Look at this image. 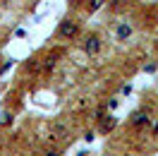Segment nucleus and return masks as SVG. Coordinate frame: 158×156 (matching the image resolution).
Masks as SVG:
<instances>
[{
    "label": "nucleus",
    "instance_id": "1",
    "mask_svg": "<svg viewBox=\"0 0 158 156\" xmlns=\"http://www.w3.org/2000/svg\"><path fill=\"white\" fill-rule=\"evenodd\" d=\"M77 36H79V22H74L72 17H65L58 27V39L72 41V39H77Z\"/></svg>",
    "mask_w": 158,
    "mask_h": 156
},
{
    "label": "nucleus",
    "instance_id": "13",
    "mask_svg": "<svg viewBox=\"0 0 158 156\" xmlns=\"http://www.w3.org/2000/svg\"><path fill=\"white\" fill-rule=\"evenodd\" d=\"M151 132H153V137H158V118H156V125H153V130H151Z\"/></svg>",
    "mask_w": 158,
    "mask_h": 156
},
{
    "label": "nucleus",
    "instance_id": "10",
    "mask_svg": "<svg viewBox=\"0 0 158 156\" xmlns=\"http://www.w3.org/2000/svg\"><path fill=\"white\" fill-rule=\"evenodd\" d=\"M103 115H106V106H98L96 110H94V120H101Z\"/></svg>",
    "mask_w": 158,
    "mask_h": 156
},
{
    "label": "nucleus",
    "instance_id": "9",
    "mask_svg": "<svg viewBox=\"0 0 158 156\" xmlns=\"http://www.w3.org/2000/svg\"><path fill=\"white\" fill-rule=\"evenodd\" d=\"M103 2H106V0H91V2H89V15L98 12L101 7H103Z\"/></svg>",
    "mask_w": 158,
    "mask_h": 156
},
{
    "label": "nucleus",
    "instance_id": "4",
    "mask_svg": "<svg viewBox=\"0 0 158 156\" xmlns=\"http://www.w3.org/2000/svg\"><path fill=\"white\" fill-rule=\"evenodd\" d=\"M148 123H151V118H148V113L141 108V110H134L132 113V118H129V125L132 127H146Z\"/></svg>",
    "mask_w": 158,
    "mask_h": 156
},
{
    "label": "nucleus",
    "instance_id": "5",
    "mask_svg": "<svg viewBox=\"0 0 158 156\" xmlns=\"http://www.w3.org/2000/svg\"><path fill=\"white\" fill-rule=\"evenodd\" d=\"M115 125H118V120H115L113 115H103L98 120V130L103 132V135H108L110 130H115Z\"/></svg>",
    "mask_w": 158,
    "mask_h": 156
},
{
    "label": "nucleus",
    "instance_id": "12",
    "mask_svg": "<svg viewBox=\"0 0 158 156\" xmlns=\"http://www.w3.org/2000/svg\"><path fill=\"white\" fill-rule=\"evenodd\" d=\"M94 135H96V132H91V130H89V132L84 135V139H86V142H94Z\"/></svg>",
    "mask_w": 158,
    "mask_h": 156
},
{
    "label": "nucleus",
    "instance_id": "8",
    "mask_svg": "<svg viewBox=\"0 0 158 156\" xmlns=\"http://www.w3.org/2000/svg\"><path fill=\"white\" fill-rule=\"evenodd\" d=\"M12 120H15V115H12L10 110H2V113H0V125H2V127L12 125Z\"/></svg>",
    "mask_w": 158,
    "mask_h": 156
},
{
    "label": "nucleus",
    "instance_id": "2",
    "mask_svg": "<svg viewBox=\"0 0 158 156\" xmlns=\"http://www.w3.org/2000/svg\"><path fill=\"white\" fill-rule=\"evenodd\" d=\"M48 139L50 142H67L69 139V127L62 120H55L48 125Z\"/></svg>",
    "mask_w": 158,
    "mask_h": 156
},
{
    "label": "nucleus",
    "instance_id": "11",
    "mask_svg": "<svg viewBox=\"0 0 158 156\" xmlns=\"http://www.w3.org/2000/svg\"><path fill=\"white\" fill-rule=\"evenodd\" d=\"M43 156H62V151H60V149H46Z\"/></svg>",
    "mask_w": 158,
    "mask_h": 156
},
{
    "label": "nucleus",
    "instance_id": "6",
    "mask_svg": "<svg viewBox=\"0 0 158 156\" xmlns=\"http://www.w3.org/2000/svg\"><path fill=\"white\" fill-rule=\"evenodd\" d=\"M129 36H132V27H129L127 22H122V24L118 27V39L120 41H127Z\"/></svg>",
    "mask_w": 158,
    "mask_h": 156
},
{
    "label": "nucleus",
    "instance_id": "3",
    "mask_svg": "<svg viewBox=\"0 0 158 156\" xmlns=\"http://www.w3.org/2000/svg\"><path fill=\"white\" fill-rule=\"evenodd\" d=\"M81 48H84V53H89V55H96V53L101 50V36L98 34H86Z\"/></svg>",
    "mask_w": 158,
    "mask_h": 156
},
{
    "label": "nucleus",
    "instance_id": "14",
    "mask_svg": "<svg viewBox=\"0 0 158 156\" xmlns=\"http://www.w3.org/2000/svg\"><path fill=\"white\" fill-rule=\"evenodd\" d=\"M69 2H74V0H69Z\"/></svg>",
    "mask_w": 158,
    "mask_h": 156
},
{
    "label": "nucleus",
    "instance_id": "7",
    "mask_svg": "<svg viewBox=\"0 0 158 156\" xmlns=\"http://www.w3.org/2000/svg\"><path fill=\"white\" fill-rule=\"evenodd\" d=\"M58 58H60V53H50L48 58L43 60V70H46V72L53 70V67H55V63H58Z\"/></svg>",
    "mask_w": 158,
    "mask_h": 156
}]
</instances>
